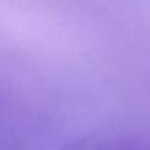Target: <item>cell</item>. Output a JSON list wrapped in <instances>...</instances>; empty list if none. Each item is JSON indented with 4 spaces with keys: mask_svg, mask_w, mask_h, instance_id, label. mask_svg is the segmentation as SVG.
<instances>
[{
    "mask_svg": "<svg viewBox=\"0 0 150 150\" xmlns=\"http://www.w3.org/2000/svg\"><path fill=\"white\" fill-rule=\"evenodd\" d=\"M63 150H150V132H97L68 142Z\"/></svg>",
    "mask_w": 150,
    "mask_h": 150,
    "instance_id": "6da1fadb",
    "label": "cell"
}]
</instances>
